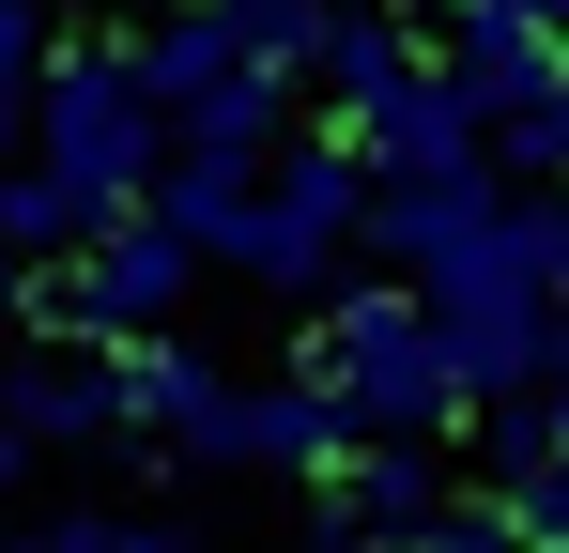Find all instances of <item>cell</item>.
<instances>
[{
    "instance_id": "603a6c76",
    "label": "cell",
    "mask_w": 569,
    "mask_h": 553,
    "mask_svg": "<svg viewBox=\"0 0 569 553\" xmlns=\"http://www.w3.org/2000/svg\"><path fill=\"white\" fill-rule=\"evenodd\" d=\"M539 384H555V400H569V308H555V339H539Z\"/></svg>"
},
{
    "instance_id": "9c48e42d",
    "label": "cell",
    "mask_w": 569,
    "mask_h": 553,
    "mask_svg": "<svg viewBox=\"0 0 569 553\" xmlns=\"http://www.w3.org/2000/svg\"><path fill=\"white\" fill-rule=\"evenodd\" d=\"M292 123H308V78H216L200 108H170V154H231V170H278L292 154Z\"/></svg>"
},
{
    "instance_id": "52a82bcc",
    "label": "cell",
    "mask_w": 569,
    "mask_h": 553,
    "mask_svg": "<svg viewBox=\"0 0 569 553\" xmlns=\"http://www.w3.org/2000/svg\"><path fill=\"white\" fill-rule=\"evenodd\" d=\"M447 78L508 123V108H539V92H569V31H539L523 0H462L447 16Z\"/></svg>"
},
{
    "instance_id": "44dd1931",
    "label": "cell",
    "mask_w": 569,
    "mask_h": 553,
    "mask_svg": "<svg viewBox=\"0 0 569 553\" xmlns=\"http://www.w3.org/2000/svg\"><path fill=\"white\" fill-rule=\"evenodd\" d=\"M31 276H47V262H16V247H0V354H16V323H31Z\"/></svg>"
},
{
    "instance_id": "8fae6325",
    "label": "cell",
    "mask_w": 569,
    "mask_h": 553,
    "mask_svg": "<svg viewBox=\"0 0 569 553\" xmlns=\"http://www.w3.org/2000/svg\"><path fill=\"white\" fill-rule=\"evenodd\" d=\"M216 78H247V31H231L216 0H154V16H139V92H154V108H200Z\"/></svg>"
},
{
    "instance_id": "484cf974",
    "label": "cell",
    "mask_w": 569,
    "mask_h": 553,
    "mask_svg": "<svg viewBox=\"0 0 569 553\" xmlns=\"http://www.w3.org/2000/svg\"><path fill=\"white\" fill-rule=\"evenodd\" d=\"M47 16H62V0H47Z\"/></svg>"
},
{
    "instance_id": "30bf717a",
    "label": "cell",
    "mask_w": 569,
    "mask_h": 553,
    "mask_svg": "<svg viewBox=\"0 0 569 553\" xmlns=\"http://www.w3.org/2000/svg\"><path fill=\"white\" fill-rule=\"evenodd\" d=\"M416 62H431V47H416V31H400L385 0H323V62H308V92H323L339 123H370V108L416 78Z\"/></svg>"
},
{
    "instance_id": "7c38bea8",
    "label": "cell",
    "mask_w": 569,
    "mask_h": 553,
    "mask_svg": "<svg viewBox=\"0 0 569 553\" xmlns=\"http://www.w3.org/2000/svg\"><path fill=\"white\" fill-rule=\"evenodd\" d=\"M108 384H123V431H186V415L231 384V369L186 354V339H123V354H108Z\"/></svg>"
},
{
    "instance_id": "e0dca14e",
    "label": "cell",
    "mask_w": 569,
    "mask_h": 553,
    "mask_svg": "<svg viewBox=\"0 0 569 553\" xmlns=\"http://www.w3.org/2000/svg\"><path fill=\"white\" fill-rule=\"evenodd\" d=\"M477 476H539V461H555V384H539V400H477Z\"/></svg>"
},
{
    "instance_id": "2e32d148",
    "label": "cell",
    "mask_w": 569,
    "mask_h": 553,
    "mask_svg": "<svg viewBox=\"0 0 569 553\" xmlns=\"http://www.w3.org/2000/svg\"><path fill=\"white\" fill-rule=\"evenodd\" d=\"M462 492H477L523 553H569V461H539V476H462Z\"/></svg>"
},
{
    "instance_id": "8992f818",
    "label": "cell",
    "mask_w": 569,
    "mask_h": 553,
    "mask_svg": "<svg viewBox=\"0 0 569 553\" xmlns=\"http://www.w3.org/2000/svg\"><path fill=\"white\" fill-rule=\"evenodd\" d=\"M308 507H323V523H355V539H385V553H400L416 523H447L462 492H447V461H431V431H370V446L339 461V476H323Z\"/></svg>"
},
{
    "instance_id": "7402d4cb",
    "label": "cell",
    "mask_w": 569,
    "mask_h": 553,
    "mask_svg": "<svg viewBox=\"0 0 569 553\" xmlns=\"http://www.w3.org/2000/svg\"><path fill=\"white\" fill-rule=\"evenodd\" d=\"M292 553H385V539H355V523H308V539H292Z\"/></svg>"
},
{
    "instance_id": "277c9868",
    "label": "cell",
    "mask_w": 569,
    "mask_h": 553,
    "mask_svg": "<svg viewBox=\"0 0 569 553\" xmlns=\"http://www.w3.org/2000/svg\"><path fill=\"white\" fill-rule=\"evenodd\" d=\"M508 215V184H492V154L477 170H370V215H355V247H370L385 276H447Z\"/></svg>"
},
{
    "instance_id": "6da1fadb",
    "label": "cell",
    "mask_w": 569,
    "mask_h": 553,
    "mask_svg": "<svg viewBox=\"0 0 569 553\" xmlns=\"http://www.w3.org/2000/svg\"><path fill=\"white\" fill-rule=\"evenodd\" d=\"M292 369H339V400H355V431H477V384L462 354L431 339V292L416 276H355V292H323V308H292Z\"/></svg>"
},
{
    "instance_id": "4fadbf2b",
    "label": "cell",
    "mask_w": 569,
    "mask_h": 553,
    "mask_svg": "<svg viewBox=\"0 0 569 553\" xmlns=\"http://www.w3.org/2000/svg\"><path fill=\"white\" fill-rule=\"evenodd\" d=\"M0 247H16V262H78V247H93V200L47 170V154H16V170H0Z\"/></svg>"
},
{
    "instance_id": "7a4b0ae2",
    "label": "cell",
    "mask_w": 569,
    "mask_h": 553,
    "mask_svg": "<svg viewBox=\"0 0 569 553\" xmlns=\"http://www.w3.org/2000/svg\"><path fill=\"white\" fill-rule=\"evenodd\" d=\"M31 154L93 200V231L108 215H139L154 200V170H170V108L139 92V62L108 47V31H62V62L31 78Z\"/></svg>"
},
{
    "instance_id": "3957f363",
    "label": "cell",
    "mask_w": 569,
    "mask_h": 553,
    "mask_svg": "<svg viewBox=\"0 0 569 553\" xmlns=\"http://www.w3.org/2000/svg\"><path fill=\"white\" fill-rule=\"evenodd\" d=\"M200 276H216V262H200L170 215H108L78 262H47V276H31V339H62V354H123V339H170Z\"/></svg>"
},
{
    "instance_id": "cb8c5ba5",
    "label": "cell",
    "mask_w": 569,
    "mask_h": 553,
    "mask_svg": "<svg viewBox=\"0 0 569 553\" xmlns=\"http://www.w3.org/2000/svg\"><path fill=\"white\" fill-rule=\"evenodd\" d=\"M523 16H539V31H569V0H523Z\"/></svg>"
},
{
    "instance_id": "5bb4252c",
    "label": "cell",
    "mask_w": 569,
    "mask_h": 553,
    "mask_svg": "<svg viewBox=\"0 0 569 553\" xmlns=\"http://www.w3.org/2000/svg\"><path fill=\"white\" fill-rule=\"evenodd\" d=\"M492 184L508 200H569V92H539V108L492 123Z\"/></svg>"
},
{
    "instance_id": "5b68a950",
    "label": "cell",
    "mask_w": 569,
    "mask_h": 553,
    "mask_svg": "<svg viewBox=\"0 0 569 553\" xmlns=\"http://www.w3.org/2000/svg\"><path fill=\"white\" fill-rule=\"evenodd\" d=\"M0 431H31V446L62 461H108L123 446V384H108V354H62V339H31V354H0Z\"/></svg>"
},
{
    "instance_id": "9a60e30c",
    "label": "cell",
    "mask_w": 569,
    "mask_h": 553,
    "mask_svg": "<svg viewBox=\"0 0 569 553\" xmlns=\"http://www.w3.org/2000/svg\"><path fill=\"white\" fill-rule=\"evenodd\" d=\"M247 184H262V170H231V154H170V170H154V200H139V215H170V231H186V247H216V215H231V200H247Z\"/></svg>"
},
{
    "instance_id": "d4e9b609",
    "label": "cell",
    "mask_w": 569,
    "mask_h": 553,
    "mask_svg": "<svg viewBox=\"0 0 569 553\" xmlns=\"http://www.w3.org/2000/svg\"><path fill=\"white\" fill-rule=\"evenodd\" d=\"M0 553H16V507H0Z\"/></svg>"
},
{
    "instance_id": "ffe728a7",
    "label": "cell",
    "mask_w": 569,
    "mask_h": 553,
    "mask_svg": "<svg viewBox=\"0 0 569 553\" xmlns=\"http://www.w3.org/2000/svg\"><path fill=\"white\" fill-rule=\"evenodd\" d=\"M123 553H200V523H170V507H123Z\"/></svg>"
},
{
    "instance_id": "ba28073f",
    "label": "cell",
    "mask_w": 569,
    "mask_h": 553,
    "mask_svg": "<svg viewBox=\"0 0 569 553\" xmlns=\"http://www.w3.org/2000/svg\"><path fill=\"white\" fill-rule=\"evenodd\" d=\"M492 154V108H477L447 62H416V78L370 108V170H477Z\"/></svg>"
},
{
    "instance_id": "d6986e66",
    "label": "cell",
    "mask_w": 569,
    "mask_h": 553,
    "mask_svg": "<svg viewBox=\"0 0 569 553\" xmlns=\"http://www.w3.org/2000/svg\"><path fill=\"white\" fill-rule=\"evenodd\" d=\"M400 553H523V539H508V523H492V507H477V492H462L447 523H416V539H400Z\"/></svg>"
},
{
    "instance_id": "ac0fdd59",
    "label": "cell",
    "mask_w": 569,
    "mask_h": 553,
    "mask_svg": "<svg viewBox=\"0 0 569 553\" xmlns=\"http://www.w3.org/2000/svg\"><path fill=\"white\" fill-rule=\"evenodd\" d=\"M47 62H62V16H47V0H0V108L47 78Z\"/></svg>"
}]
</instances>
